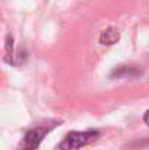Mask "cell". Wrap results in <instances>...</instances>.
<instances>
[{
  "label": "cell",
  "instance_id": "obj_5",
  "mask_svg": "<svg viewBox=\"0 0 149 150\" xmlns=\"http://www.w3.org/2000/svg\"><path fill=\"white\" fill-rule=\"evenodd\" d=\"M143 121H145V124L149 127V109L145 112V115H143Z\"/></svg>",
  "mask_w": 149,
  "mask_h": 150
},
{
  "label": "cell",
  "instance_id": "obj_2",
  "mask_svg": "<svg viewBox=\"0 0 149 150\" xmlns=\"http://www.w3.org/2000/svg\"><path fill=\"white\" fill-rule=\"evenodd\" d=\"M51 127H34V128H29L24 139L21 140L19 143V150H35L40 147L41 142L44 140L46 134L50 131Z\"/></svg>",
  "mask_w": 149,
  "mask_h": 150
},
{
  "label": "cell",
  "instance_id": "obj_1",
  "mask_svg": "<svg viewBox=\"0 0 149 150\" xmlns=\"http://www.w3.org/2000/svg\"><path fill=\"white\" fill-rule=\"evenodd\" d=\"M99 137L97 130H86V131H72L69 133L63 142L60 143V150H81L86 144L95 142Z\"/></svg>",
  "mask_w": 149,
  "mask_h": 150
},
{
  "label": "cell",
  "instance_id": "obj_4",
  "mask_svg": "<svg viewBox=\"0 0 149 150\" xmlns=\"http://www.w3.org/2000/svg\"><path fill=\"white\" fill-rule=\"evenodd\" d=\"M136 74H139V70L135 69L133 66L127 67L126 64H121V66L115 67L111 71V76L113 77H126V76H136Z\"/></svg>",
  "mask_w": 149,
  "mask_h": 150
},
{
  "label": "cell",
  "instance_id": "obj_3",
  "mask_svg": "<svg viewBox=\"0 0 149 150\" xmlns=\"http://www.w3.org/2000/svg\"><path fill=\"white\" fill-rule=\"evenodd\" d=\"M120 40V32L115 28H107L101 32L99 35V41L104 45H113Z\"/></svg>",
  "mask_w": 149,
  "mask_h": 150
}]
</instances>
